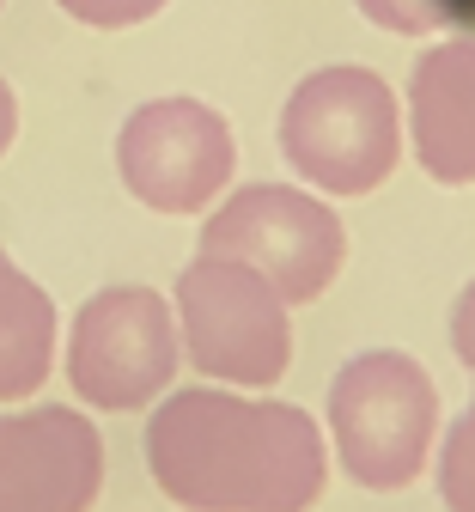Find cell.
Instances as JSON below:
<instances>
[{
  "mask_svg": "<svg viewBox=\"0 0 475 512\" xmlns=\"http://www.w3.org/2000/svg\"><path fill=\"white\" fill-rule=\"evenodd\" d=\"M409 141L415 165L445 183H475V37L433 43L409 74Z\"/></svg>",
  "mask_w": 475,
  "mask_h": 512,
  "instance_id": "cell-9",
  "label": "cell"
},
{
  "mask_svg": "<svg viewBox=\"0 0 475 512\" xmlns=\"http://www.w3.org/2000/svg\"><path fill=\"white\" fill-rule=\"evenodd\" d=\"M281 153L317 196H372L402 159V104L372 68H317L281 110Z\"/></svg>",
  "mask_w": 475,
  "mask_h": 512,
  "instance_id": "cell-3",
  "label": "cell"
},
{
  "mask_svg": "<svg viewBox=\"0 0 475 512\" xmlns=\"http://www.w3.org/2000/svg\"><path fill=\"white\" fill-rule=\"evenodd\" d=\"M104 494V433L67 403L0 415V512H92Z\"/></svg>",
  "mask_w": 475,
  "mask_h": 512,
  "instance_id": "cell-8",
  "label": "cell"
},
{
  "mask_svg": "<svg viewBox=\"0 0 475 512\" xmlns=\"http://www.w3.org/2000/svg\"><path fill=\"white\" fill-rule=\"evenodd\" d=\"M354 7L378 31H396V37H427L451 25V0H354Z\"/></svg>",
  "mask_w": 475,
  "mask_h": 512,
  "instance_id": "cell-12",
  "label": "cell"
},
{
  "mask_svg": "<svg viewBox=\"0 0 475 512\" xmlns=\"http://www.w3.org/2000/svg\"><path fill=\"white\" fill-rule=\"evenodd\" d=\"M323 433L348 482L372 494L415 488L439 445V384L402 348H360L335 366L323 397Z\"/></svg>",
  "mask_w": 475,
  "mask_h": 512,
  "instance_id": "cell-2",
  "label": "cell"
},
{
  "mask_svg": "<svg viewBox=\"0 0 475 512\" xmlns=\"http://www.w3.org/2000/svg\"><path fill=\"white\" fill-rule=\"evenodd\" d=\"M177 336L189 366L208 384L232 391H268L293 366V305L268 287L256 269L232 256H201L177 275Z\"/></svg>",
  "mask_w": 475,
  "mask_h": 512,
  "instance_id": "cell-5",
  "label": "cell"
},
{
  "mask_svg": "<svg viewBox=\"0 0 475 512\" xmlns=\"http://www.w3.org/2000/svg\"><path fill=\"white\" fill-rule=\"evenodd\" d=\"M451 354H457V366H469L475 372V275L463 281V293L451 299Z\"/></svg>",
  "mask_w": 475,
  "mask_h": 512,
  "instance_id": "cell-14",
  "label": "cell"
},
{
  "mask_svg": "<svg viewBox=\"0 0 475 512\" xmlns=\"http://www.w3.org/2000/svg\"><path fill=\"white\" fill-rule=\"evenodd\" d=\"M61 317L55 299L0 250V403H25L55 372Z\"/></svg>",
  "mask_w": 475,
  "mask_h": 512,
  "instance_id": "cell-10",
  "label": "cell"
},
{
  "mask_svg": "<svg viewBox=\"0 0 475 512\" xmlns=\"http://www.w3.org/2000/svg\"><path fill=\"white\" fill-rule=\"evenodd\" d=\"M433 488H439V506H445V512H475V391H469V403L457 409V421L439 427V445H433Z\"/></svg>",
  "mask_w": 475,
  "mask_h": 512,
  "instance_id": "cell-11",
  "label": "cell"
},
{
  "mask_svg": "<svg viewBox=\"0 0 475 512\" xmlns=\"http://www.w3.org/2000/svg\"><path fill=\"white\" fill-rule=\"evenodd\" d=\"M141 458L183 512H311L329 488V433L299 403L183 384L147 415Z\"/></svg>",
  "mask_w": 475,
  "mask_h": 512,
  "instance_id": "cell-1",
  "label": "cell"
},
{
  "mask_svg": "<svg viewBox=\"0 0 475 512\" xmlns=\"http://www.w3.org/2000/svg\"><path fill=\"white\" fill-rule=\"evenodd\" d=\"M55 7H61L67 19L92 25V31H128V25L159 19V13L171 7V0H55Z\"/></svg>",
  "mask_w": 475,
  "mask_h": 512,
  "instance_id": "cell-13",
  "label": "cell"
},
{
  "mask_svg": "<svg viewBox=\"0 0 475 512\" xmlns=\"http://www.w3.org/2000/svg\"><path fill=\"white\" fill-rule=\"evenodd\" d=\"M116 171L128 196L153 214H208L238 171L232 122L183 92L147 98L141 110H128L116 135Z\"/></svg>",
  "mask_w": 475,
  "mask_h": 512,
  "instance_id": "cell-7",
  "label": "cell"
},
{
  "mask_svg": "<svg viewBox=\"0 0 475 512\" xmlns=\"http://www.w3.org/2000/svg\"><path fill=\"white\" fill-rule=\"evenodd\" d=\"M61 366L86 409H104V415L153 409L177 384V366H183V336H177L171 299L141 281L98 287L74 311Z\"/></svg>",
  "mask_w": 475,
  "mask_h": 512,
  "instance_id": "cell-6",
  "label": "cell"
},
{
  "mask_svg": "<svg viewBox=\"0 0 475 512\" xmlns=\"http://www.w3.org/2000/svg\"><path fill=\"white\" fill-rule=\"evenodd\" d=\"M201 256H232L287 305H317L348 263V226L317 189L244 183L201 214Z\"/></svg>",
  "mask_w": 475,
  "mask_h": 512,
  "instance_id": "cell-4",
  "label": "cell"
},
{
  "mask_svg": "<svg viewBox=\"0 0 475 512\" xmlns=\"http://www.w3.org/2000/svg\"><path fill=\"white\" fill-rule=\"evenodd\" d=\"M13 141H19V98H13L7 80H0V159H7Z\"/></svg>",
  "mask_w": 475,
  "mask_h": 512,
  "instance_id": "cell-15",
  "label": "cell"
}]
</instances>
